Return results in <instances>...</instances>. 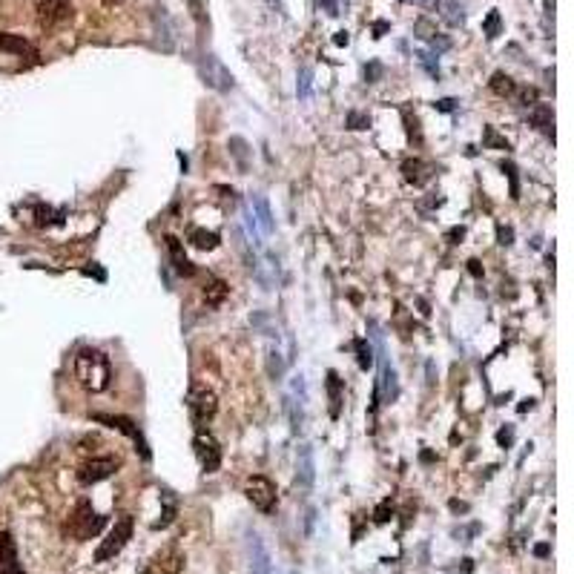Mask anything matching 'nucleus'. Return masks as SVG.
<instances>
[{
	"label": "nucleus",
	"mask_w": 574,
	"mask_h": 574,
	"mask_svg": "<svg viewBox=\"0 0 574 574\" xmlns=\"http://www.w3.org/2000/svg\"><path fill=\"white\" fill-rule=\"evenodd\" d=\"M75 379L81 382L86 391H92V393L107 391L110 382H112V365H110L107 353L95 351V347H83V351H78V356H75Z\"/></svg>",
	"instance_id": "nucleus-1"
},
{
	"label": "nucleus",
	"mask_w": 574,
	"mask_h": 574,
	"mask_svg": "<svg viewBox=\"0 0 574 574\" xmlns=\"http://www.w3.org/2000/svg\"><path fill=\"white\" fill-rule=\"evenodd\" d=\"M187 408H189V416H193L196 428H204L216 416L218 399L207 385H198V382H196V385L189 388V393H187Z\"/></svg>",
	"instance_id": "nucleus-2"
},
{
	"label": "nucleus",
	"mask_w": 574,
	"mask_h": 574,
	"mask_svg": "<svg viewBox=\"0 0 574 574\" xmlns=\"http://www.w3.org/2000/svg\"><path fill=\"white\" fill-rule=\"evenodd\" d=\"M193 451H196L198 465H201V471H204V474H216L218 468H221V448H218V440L213 437L210 431H204V428L196 431V437H193Z\"/></svg>",
	"instance_id": "nucleus-3"
},
{
	"label": "nucleus",
	"mask_w": 574,
	"mask_h": 574,
	"mask_svg": "<svg viewBox=\"0 0 574 574\" xmlns=\"http://www.w3.org/2000/svg\"><path fill=\"white\" fill-rule=\"evenodd\" d=\"M92 420H95V422H101V425H107V428L121 431L124 437H130V440H132V445H135V451L141 454V460H150V445H147L144 433L138 431V425L130 420V416H121V413H95Z\"/></svg>",
	"instance_id": "nucleus-4"
},
{
	"label": "nucleus",
	"mask_w": 574,
	"mask_h": 574,
	"mask_svg": "<svg viewBox=\"0 0 574 574\" xmlns=\"http://www.w3.org/2000/svg\"><path fill=\"white\" fill-rule=\"evenodd\" d=\"M132 526H135V523H132V517H130V514H124L121 520H115V526H112V531L107 534V540H103L101 549L95 551V560H98V563L112 560L115 554L127 546L130 537H132Z\"/></svg>",
	"instance_id": "nucleus-5"
},
{
	"label": "nucleus",
	"mask_w": 574,
	"mask_h": 574,
	"mask_svg": "<svg viewBox=\"0 0 574 574\" xmlns=\"http://www.w3.org/2000/svg\"><path fill=\"white\" fill-rule=\"evenodd\" d=\"M245 494L247 500L258 511L270 514L276 509V482L270 477H262V474H253L247 482H245Z\"/></svg>",
	"instance_id": "nucleus-6"
},
{
	"label": "nucleus",
	"mask_w": 574,
	"mask_h": 574,
	"mask_svg": "<svg viewBox=\"0 0 574 574\" xmlns=\"http://www.w3.org/2000/svg\"><path fill=\"white\" fill-rule=\"evenodd\" d=\"M198 72H201V81L210 86V90H216V92H227V90H233V75H230V69L224 66L216 55H204L201 63H198Z\"/></svg>",
	"instance_id": "nucleus-7"
},
{
	"label": "nucleus",
	"mask_w": 574,
	"mask_h": 574,
	"mask_svg": "<svg viewBox=\"0 0 574 574\" xmlns=\"http://www.w3.org/2000/svg\"><path fill=\"white\" fill-rule=\"evenodd\" d=\"M103 523H107V520L98 517L86 500H81L78 509H75V517H72V526H69V531H72L78 540H90V537H95L101 531Z\"/></svg>",
	"instance_id": "nucleus-8"
},
{
	"label": "nucleus",
	"mask_w": 574,
	"mask_h": 574,
	"mask_svg": "<svg viewBox=\"0 0 574 574\" xmlns=\"http://www.w3.org/2000/svg\"><path fill=\"white\" fill-rule=\"evenodd\" d=\"M115 468H118V460H115V457H95V460L83 462V465L78 468V480H81L83 485H95V482H101V480L112 477V474H115Z\"/></svg>",
	"instance_id": "nucleus-9"
},
{
	"label": "nucleus",
	"mask_w": 574,
	"mask_h": 574,
	"mask_svg": "<svg viewBox=\"0 0 574 574\" xmlns=\"http://www.w3.org/2000/svg\"><path fill=\"white\" fill-rule=\"evenodd\" d=\"M247 554H250V574H273V560L265 540L256 531L247 534Z\"/></svg>",
	"instance_id": "nucleus-10"
},
{
	"label": "nucleus",
	"mask_w": 574,
	"mask_h": 574,
	"mask_svg": "<svg viewBox=\"0 0 574 574\" xmlns=\"http://www.w3.org/2000/svg\"><path fill=\"white\" fill-rule=\"evenodd\" d=\"M69 17H72V6H69V0H41V3H38V21L46 29L69 21Z\"/></svg>",
	"instance_id": "nucleus-11"
},
{
	"label": "nucleus",
	"mask_w": 574,
	"mask_h": 574,
	"mask_svg": "<svg viewBox=\"0 0 574 574\" xmlns=\"http://www.w3.org/2000/svg\"><path fill=\"white\" fill-rule=\"evenodd\" d=\"M313 480H316V462H313V448L305 442L299 445V454H296V485L310 489Z\"/></svg>",
	"instance_id": "nucleus-12"
},
{
	"label": "nucleus",
	"mask_w": 574,
	"mask_h": 574,
	"mask_svg": "<svg viewBox=\"0 0 574 574\" xmlns=\"http://www.w3.org/2000/svg\"><path fill=\"white\" fill-rule=\"evenodd\" d=\"M0 574H23V566L17 560V546L9 531L0 534Z\"/></svg>",
	"instance_id": "nucleus-13"
},
{
	"label": "nucleus",
	"mask_w": 574,
	"mask_h": 574,
	"mask_svg": "<svg viewBox=\"0 0 574 574\" xmlns=\"http://www.w3.org/2000/svg\"><path fill=\"white\" fill-rule=\"evenodd\" d=\"M167 250H170V262H172V267H176L178 276H187V279H189V276H196V265L187 258L184 245L176 236H167Z\"/></svg>",
	"instance_id": "nucleus-14"
},
{
	"label": "nucleus",
	"mask_w": 574,
	"mask_h": 574,
	"mask_svg": "<svg viewBox=\"0 0 574 574\" xmlns=\"http://www.w3.org/2000/svg\"><path fill=\"white\" fill-rule=\"evenodd\" d=\"M250 213H253V218H256V224H258V230H262L265 236H273L276 221H273L270 204H267V198H265V196L253 193V198H250Z\"/></svg>",
	"instance_id": "nucleus-15"
},
{
	"label": "nucleus",
	"mask_w": 574,
	"mask_h": 574,
	"mask_svg": "<svg viewBox=\"0 0 574 574\" xmlns=\"http://www.w3.org/2000/svg\"><path fill=\"white\" fill-rule=\"evenodd\" d=\"M402 176H405V181H408V184L422 187V184H428V181H431L433 167H431L428 161H422V158H408V161H402Z\"/></svg>",
	"instance_id": "nucleus-16"
},
{
	"label": "nucleus",
	"mask_w": 574,
	"mask_h": 574,
	"mask_svg": "<svg viewBox=\"0 0 574 574\" xmlns=\"http://www.w3.org/2000/svg\"><path fill=\"white\" fill-rule=\"evenodd\" d=\"M187 241L193 245L196 250H216L218 245H221V238H218V233H213V230H201V227H193L187 233Z\"/></svg>",
	"instance_id": "nucleus-17"
},
{
	"label": "nucleus",
	"mask_w": 574,
	"mask_h": 574,
	"mask_svg": "<svg viewBox=\"0 0 574 574\" xmlns=\"http://www.w3.org/2000/svg\"><path fill=\"white\" fill-rule=\"evenodd\" d=\"M531 124L537 127V130H543L546 135H551L554 138V112H551V107L549 103H537V107L531 110Z\"/></svg>",
	"instance_id": "nucleus-18"
},
{
	"label": "nucleus",
	"mask_w": 574,
	"mask_h": 574,
	"mask_svg": "<svg viewBox=\"0 0 574 574\" xmlns=\"http://www.w3.org/2000/svg\"><path fill=\"white\" fill-rule=\"evenodd\" d=\"M0 52H14V55H34V49L29 46V41H23L21 34H9V32H0Z\"/></svg>",
	"instance_id": "nucleus-19"
},
{
	"label": "nucleus",
	"mask_w": 574,
	"mask_h": 574,
	"mask_svg": "<svg viewBox=\"0 0 574 574\" xmlns=\"http://www.w3.org/2000/svg\"><path fill=\"white\" fill-rule=\"evenodd\" d=\"M230 296V287H227V282H221V279H210L204 285V302L210 305V307H218L224 299Z\"/></svg>",
	"instance_id": "nucleus-20"
},
{
	"label": "nucleus",
	"mask_w": 574,
	"mask_h": 574,
	"mask_svg": "<svg viewBox=\"0 0 574 574\" xmlns=\"http://www.w3.org/2000/svg\"><path fill=\"white\" fill-rule=\"evenodd\" d=\"M327 396H330V416H339L342 408V379L336 371H327Z\"/></svg>",
	"instance_id": "nucleus-21"
},
{
	"label": "nucleus",
	"mask_w": 574,
	"mask_h": 574,
	"mask_svg": "<svg viewBox=\"0 0 574 574\" xmlns=\"http://www.w3.org/2000/svg\"><path fill=\"white\" fill-rule=\"evenodd\" d=\"M230 155L236 158V164H238V170L241 172H247L250 170V150H247V141L245 138H230Z\"/></svg>",
	"instance_id": "nucleus-22"
},
{
	"label": "nucleus",
	"mask_w": 574,
	"mask_h": 574,
	"mask_svg": "<svg viewBox=\"0 0 574 574\" xmlns=\"http://www.w3.org/2000/svg\"><path fill=\"white\" fill-rule=\"evenodd\" d=\"M382 391H385V399L393 402L399 396V382H396V371L391 368L388 362H382Z\"/></svg>",
	"instance_id": "nucleus-23"
},
{
	"label": "nucleus",
	"mask_w": 574,
	"mask_h": 574,
	"mask_svg": "<svg viewBox=\"0 0 574 574\" xmlns=\"http://www.w3.org/2000/svg\"><path fill=\"white\" fill-rule=\"evenodd\" d=\"M491 90H494L500 98H509V95L517 92V83H514L506 72H494V75H491Z\"/></svg>",
	"instance_id": "nucleus-24"
},
{
	"label": "nucleus",
	"mask_w": 574,
	"mask_h": 574,
	"mask_svg": "<svg viewBox=\"0 0 574 574\" xmlns=\"http://www.w3.org/2000/svg\"><path fill=\"white\" fill-rule=\"evenodd\" d=\"M353 347H356V359H359V368H362V371L373 368V347L368 345V339H356V342H353Z\"/></svg>",
	"instance_id": "nucleus-25"
},
{
	"label": "nucleus",
	"mask_w": 574,
	"mask_h": 574,
	"mask_svg": "<svg viewBox=\"0 0 574 574\" xmlns=\"http://www.w3.org/2000/svg\"><path fill=\"white\" fill-rule=\"evenodd\" d=\"M287 399H293V402H299V405H307V382H305L302 373L293 376V382H290V396Z\"/></svg>",
	"instance_id": "nucleus-26"
},
{
	"label": "nucleus",
	"mask_w": 574,
	"mask_h": 574,
	"mask_svg": "<svg viewBox=\"0 0 574 574\" xmlns=\"http://www.w3.org/2000/svg\"><path fill=\"white\" fill-rule=\"evenodd\" d=\"M287 411H290L293 433H302V431H305V405H299V402H293V399H287Z\"/></svg>",
	"instance_id": "nucleus-27"
},
{
	"label": "nucleus",
	"mask_w": 574,
	"mask_h": 574,
	"mask_svg": "<svg viewBox=\"0 0 574 574\" xmlns=\"http://www.w3.org/2000/svg\"><path fill=\"white\" fill-rule=\"evenodd\" d=\"M482 144H485V147H494V150H511V144H509L502 135H497V130H494V127H485Z\"/></svg>",
	"instance_id": "nucleus-28"
},
{
	"label": "nucleus",
	"mask_w": 574,
	"mask_h": 574,
	"mask_svg": "<svg viewBox=\"0 0 574 574\" xmlns=\"http://www.w3.org/2000/svg\"><path fill=\"white\" fill-rule=\"evenodd\" d=\"M267 371H270L273 379H282V373H285V359H282L279 351H270L267 353Z\"/></svg>",
	"instance_id": "nucleus-29"
},
{
	"label": "nucleus",
	"mask_w": 574,
	"mask_h": 574,
	"mask_svg": "<svg viewBox=\"0 0 574 574\" xmlns=\"http://www.w3.org/2000/svg\"><path fill=\"white\" fill-rule=\"evenodd\" d=\"M245 227H247V238H250V245H262V236H258V224H256V218H253V213H250V207H245Z\"/></svg>",
	"instance_id": "nucleus-30"
},
{
	"label": "nucleus",
	"mask_w": 574,
	"mask_h": 574,
	"mask_svg": "<svg viewBox=\"0 0 574 574\" xmlns=\"http://www.w3.org/2000/svg\"><path fill=\"white\" fill-rule=\"evenodd\" d=\"M500 26H502V21H500V12H489V17H485V23H482V29H485V38H489V41H494L497 34H500Z\"/></svg>",
	"instance_id": "nucleus-31"
},
{
	"label": "nucleus",
	"mask_w": 574,
	"mask_h": 574,
	"mask_svg": "<svg viewBox=\"0 0 574 574\" xmlns=\"http://www.w3.org/2000/svg\"><path fill=\"white\" fill-rule=\"evenodd\" d=\"M502 172L509 176L511 181V198H520V181H517V167L511 161H502Z\"/></svg>",
	"instance_id": "nucleus-32"
},
{
	"label": "nucleus",
	"mask_w": 574,
	"mask_h": 574,
	"mask_svg": "<svg viewBox=\"0 0 574 574\" xmlns=\"http://www.w3.org/2000/svg\"><path fill=\"white\" fill-rule=\"evenodd\" d=\"M391 514H393V506H391V500H382L379 506H376V511H373V523H388V520H391Z\"/></svg>",
	"instance_id": "nucleus-33"
},
{
	"label": "nucleus",
	"mask_w": 574,
	"mask_h": 574,
	"mask_svg": "<svg viewBox=\"0 0 574 574\" xmlns=\"http://www.w3.org/2000/svg\"><path fill=\"white\" fill-rule=\"evenodd\" d=\"M371 124V118L368 115H362V112H347V130H365Z\"/></svg>",
	"instance_id": "nucleus-34"
},
{
	"label": "nucleus",
	"mask_w": 574,
	"mask_h": 574,
	"mask_svg": "<svg viewBox=\"0 0 574 574\" xmlns=\"http://www.w3.org/2000/svg\"><path fill=\"white\" fill-rule=\"evenodd\" d=\"M310 69H302L299 72V86H296V90H299V98H310Z\"/></svg>",
	"instance_id": "nucleus-35"
},
{
	"label": "nucleus",
	"mask_w": 574,
	"mask_h": 574,
	"mask_svg": "<svg viewBox=\"0 0 574 574\" xmlns=\"http://www.w3.org/2000/svg\"><path fill=\"white\" fill-rule=\"evenodd\" d=\"M497 241H500L502 247L514 245V230H511V227H506V224H500V227H497Z\"/></svg>",
	"instance_id": "nucleus-36"
},
{
	"label": "nucleus",
	"mask_w": 574,
	"mask_h": 574,
	"mask_svg": "<svg viewBox=\"0 0 574 574\" xmlns=\"http://www.w3.org/2000/svg\"><path fill=\"white\" fill-rule=\"evenodd\" d=\"M497 442L502 445V448H511V442H514V428L511 425H506L500 433H497Z\"/></svg>",
	"instance_id": "nucleus-37"
},
{
	"label": "nucleus",
	"mask_w": 574,
	"mask_h": 574,
	"mask_svg": "<svg viewBox=\"0 0 574 574\" xmlns=\"http://www.w3.org/2000/svg\"><path fill=\"white\" fill-rule=\"evenodd\" d=\"M55 210H49V207H38V227H46V224H55Z\"/></svg>",
	"instance_id": "nucleus-38"
},
{
	"label": "nucleus",
	"mask_w": 574,
	"mask_h": 574,
	"mask_svg": "<svg viewBox=\"0 0 574 574\" xmlns=\"http://www.w3.org/2000/svg\"><path fill=\"white\" fill-rule=\"evenodd\" d=\"M433 107H437L440 112H451V110L457 107V101H454V98H442V101H437V103H433Z\"/></svg>",
	"instance_id": "nucleus-39"
},
{
	"label": "nucleus",
	"mask_w": 574,
	"mask_h": 574,
	"mask_svg": "<svg viewBox=\"0 0 574 574\" xmlns=\"http://www.w3.org/2000/svg\"><path fill=\"white\" fill-rule=\"evenodd\" d=\"M313 523H316V509H307V520H305V534H313Z\"/></svg>",
	"instance_id": "nucleus-40"
},
{
	"label": "nucleus",
	"mask_w": 574,
	"mask_h": 574,
	"mask_svg": "<svg viewBox=\"0 0 574 574\" xmlns=\"http://www.w3.org/2000/svg\"><path fill=\"white\" fill-rule=\"evenodd\" d=\"M468 270H471V276H474V279H480V276H482V267H480V262H477V258H471V262H468Z\"/></svg>",
	"instance_id": "nucleus-41"
},
{
	"label": "nucleus",
	"mask_w": 574,
	"mask_h": 574,
	"mask_svg": "<svg viewBox=\"0 0 574 574\" xmlns=\"http://www.w3.org/2000/svg\"><path fill=\"white\" fill-rule=\"evenodd\" d=\"M462 236H465V227H454V230L448 233V238H451V245H457V238H462Z\"/></svg>",
	"instance_id": "nucleus-42"
},
{
	"label": "nucleus",
	"mask_w": 574,
	"mask_h": 574,
	"mask_svg": "<svg viewBox=\"0 0 574 574\" xmlns=\"http://www.w3.org/2000/svg\"><path fill=\"white\" fill-rule=\"evenodd\" d=\"M334 43H336V46H347V43H351V38H347V32H336Z\"/></svg>",
	"instance_id": "nucleus-43"
},
{
	"label": "nucleus",
	"mask_w": 574,
	"mask_h": 574,
	"mask_svg": "<svg viewBox=\"0 0 574 574\" xmlns=\"http://www.w3.org/2000/svg\"><path fill=\"white\" fill-rule=\"evenodd\" d=\"M549 551H551V549H549V543L534 546V554H537V557H549Z\"/></svg>",
	"instance_id": "nucleus-44"
},
{
	"label": "nucleus",
	"mask_w": 574,
	"mask_h": 574,
	"mask_svg": "<svg viewBox=\"0 0 574 574\" xmlns=\"http://www.w3.org/2000/svg\"><path fill=\"white\" fill-rule=\"evenodd\" d=\"M373 32H376L373 38H382V32H388V23H385V21H379V23H373Z\"/></svg>",
	"instance_id": "nucleus-45"
},
{
	"label": "nucleus",
	"mask_w": 574,
	"mask_h": 574,
	"mask_svg": "<svg viewBox=\"0 0 574 574\" xmlns=\"http://www.w3.org/2000/svg\"><path fill=\"white\" fill-rule=\"evenodd\" d=\"M270 3H279V0H270Z\"/></svg>",
	"instance_id": "nucleus-46"
},
{
	"label": "nucleus",
	"mask_w": 574,
	"mask_h": 574,
	"mask_svg": "<svg viewBox=\"0 0 574 574\" xmlns=\"http://www.w3.org/2000/svg\"><path fill=\"white\" fill-rule=\"evenodd\" d=\"M290 574H296V571H290Z\"/></svg>",
	"instance_id": "nucleus-47"
}]
</instances>
